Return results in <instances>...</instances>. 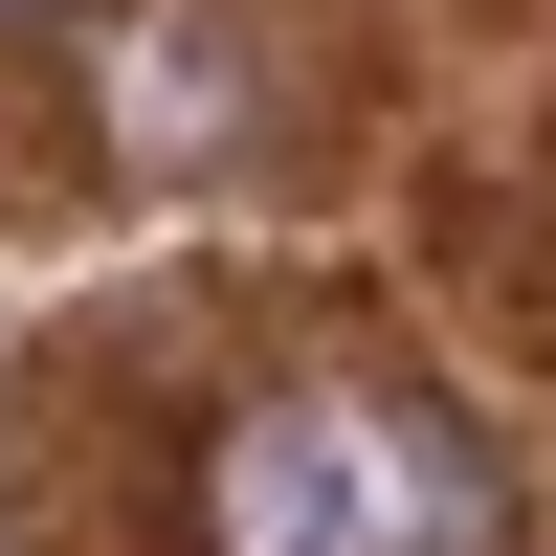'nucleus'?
<instances>
[{
  "label": "nucleus",
  "instance_id": "1",
  "mask_svg": "<svg viewBox=\"0 0 556 556\" xmlns=\"http://www.w3.org/2000/svg\"><path fill=\"white\" fill-rule=\"evenodd\" d=\"M201 556H513V490L424 379H267L201 445Z\"/></svg>",
  "mask_w": 556,
  "mask_h": 556
}]
</instances>
